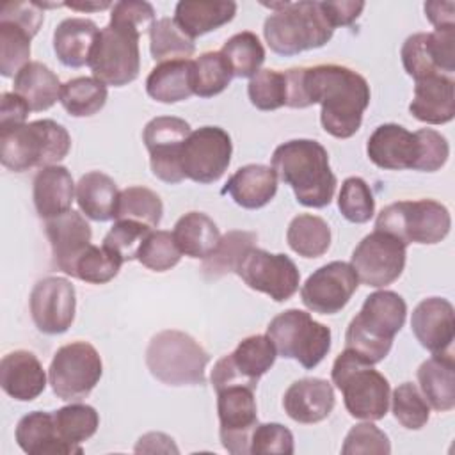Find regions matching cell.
Here are the masks:
<instances>
[{"label":"cell","mask_w":455,"mask_h":455,"mask_svg":"<svg viewBox=\"0 0 455 455\" xmlns=\"http://www.w3.org/2000/svg\"><path fill=\"white\" fill-rule=\"evenodd\" d=\"M267 336L277 355L295 359L302 368L313 370L331 350V329L311 318L302 309H286L274 316L267 327Z\"/></svg>","instance_id":"obj_10"},{"label":"cell","mask_w":455,"mask_h":455,"mask_svg":"<svg viewBox=\"0 0 455 455\" xmlns=\"http://www.w3.org/2000/svg\"><path fill=\"white\" fill-rule=\"evenodd\" d=\"M402 64L409 76L414 80H421L425 76L441 75L437 73L428 46H427V32H416L409 36L402 44Z\"/></svg>","instance_id":"obj_53"},{"label":"cell","mask_w":455,"mask_h":455,"mask_svg":"<svg viewBox=\"0 0 455 455\" xmlns=\"http://www.w3.org/2000/svg\"><path fill=\"white\" fill-rule=\"evenodd\" d=\"M405 316L407 304L402 295L391 290L373 291L350 320L345 332V347L377 364L389 354L395 336L405 323Z\"/></svg>","instance_id":"obj_4"},{"label":"cell","mask_w":455,"mask_h":455,"mask_svg":"<svg viewBox=\"0 0 455 455\" xmlns=\"http://www.w3.org/2000/svg\"><path fill=\"white\" fill-rule=\"evenodd\" d=\"M75 197L80 212L87 219L96 222L116 219L119 190L108 174L101 171L85 172L76 183Z\"/></svg>","instance_id":"obj_33"},{"label":"cell","mask_w":455,"mask_h":455,"mask_svg":"<svg viewBox=\"0 0 455 455\" xmlns=\"http://www.w3.org/2000/svg\"><path fill=\"white\" fill-rule=\"evenodd\" d=\"M371 164L386 171H418L421 160V139L396 123H384L373 130L366 142Z\"/></svg>","instance_id":"obj_20"},{"label":"cell","mask_w":455,"mask_h":455,"mask_svg":"<svg viewBox=\"0 0 455 455\" xmlns=\"http://www.w3.org/2000/svg\"><path fill=\"white\" fill-rule=\"evenodd\" d=\"M233 155L229 133L220 126L194 130L181 149V171L185 178L208 185L219 181L228 171Z\"/></svg>","instance_id":"obj_15"},{"label":"cell","mask_w":455,"mask_h":455,"mask_svg":"<svg viewBox=\"0 0 455 455\" xmlns=\"http://www.w3.org/2000/svg\"><path fill=\"white\" fill-rule=\"evenodd\" d=\"M27 101L16 92H2L0 96V130L25 124L28 117Z\"/></svg>","instance_id":"obj_57"},{"label":"cell","mask_w":455,"mask_h":455,"mask_svg":"<svg viewBox=\"0 0 455 455\" xmlns=\"http://www.w3.org/2000/svg\"><path fill=\"white\" fill-rule=\"evenodd\" d=\"M53 421L59 437L69 446L84 451L80 444L96 434L100 414L92 405L75 402L53 411Z\"/></svg>","instance_id":"obj_39"},{"label":"cell","mask_w":455,"mask_h":455,"mask_svg":"<svg viewBox=\"0 0 455 455\" xmlns=\"http://www.w3.org/2000/svg\"><path fill=\"white\" fill-rule=\"evenodd\" d=\"M275 357V347L267 334L247 336L231 354L215 363L212 370V386L215 391L228 386L256 389L259 379L274 366Z\"/></svg>","instance_id":"obj_14"},{"label":"cell","mask_w":455,"mask_h":455,"mask_svg":"<svg viewBox=\"0 0 455 455\" xmlns=\"http://www.w3.org/2000/svg\"><path fill=\"white\" fill-rule=\"evenodd\" d=\"M258 235L252 231L233 229L220 236L217 249L203 259L201 272L208 279H219L229 272H235L243 254L254 247Z\"/></svg>","instance_id":"obj_38"},{"label":"cell","mask_w":455,"mask_h":455,"mask_svg":"<svg viewBox=\"0 0 455 455\" xmlns=\"http://www.w3.org/2000/svg\"><path fill=\"white\" fill-rule=\"evenodd\" d=\"M210 363L208 352L187 332L165 329L156 332L146 348L149 373L167 386H201Z\"/></svg>","instance_id":"obj_8"},{"label":"cell","mask_w":455,"mask_h":455,"mask_svg":"<svg viewBox=\"0 0 455 455\" xmlns=\"http://www.w3.org/2000/svg\"><path fill=\"white\" fill-rule=\"evenodd\" d=\"M98 25L87 18H66L53 30V52L68 68H82L89 64V57L96 37Z\"/></svg>","instance_id":"obj_31"},{"label":"cell","mask_w":455,"mask_h":455,"mask_svg":"<svg viewBox=\"0 0 455 455\" xmlns=\"http://www.w3.org/2000/svg\"><path fill=\"white\" fill-rule=\"evenodd\" d=\"M149 52L158 62L181 60L196 52V44L176 25L174 18H160L149 28Z\"/></svg>","instance_id":"obj_42"},{"label":"cell","mask_w":455,"mask_h":455,"mask_svg":"<svg viewBox=\"0 0 455 455\" xmlns=\"http://www.w3.org/2000/svg\"><path fill=\"white\" fill-rule=\"evenodd\" d=\"M341 215L354 224L368 222L375 213V199L368 183L359 176H350L341 183L338 196Z\"/></svg>","instance_id":"obj_48"},{"label":"cell","mask_w":455,"mask_h":455,"mask_svg":"<svg viewBox=\"0 0 455 455\" xmlns=\"http://www.w3.org/2000/svg\"><path fill=\"white\" fill-rule=\"evenodd\" d=\"M275 192L277 174L272 167L263 164H249L236 169L222 188V194H229L231 199L245 210L267 206Z\"/></svg>","instance_id":"obj_27"},{"label":"cell","mask_w":455,"mask_h":455,"mask_svg":"<svg viewBox=\"0 0 455 455\" xmlns=\"http://www.w3.org/2000/svg\"><path fill=\"white\" fill-rule=\"evenodd\" d=\"M172 236L181 254L194 259L208 258L220 242L217 224L203 212L181 215L174 224Z\"/></svg>","instance_id":"obj_35"},{"label":"cell","mask_w":455,"mask_h":455,"mask_svg":"<svg viewBox=\"0 0 455 455\" xmlns=\"http://www.w3.org/2000/svg\"><path fill=\"white\" fill-rule=\"evenodd\" d=\"M286 242L302 258H320L331 247V228L318 215L300 213L288 224Z\"/></svg>","instance_id":"obj_36"},{"label":"cell","mask_w":455,"mask_h":455,"mask_svg":"<svg viewBox=\"0 0 455 455\" xmlns=\"http://www.w3.org/2000/svg\"><path fill=\"white\" fill-rule=\"evenodd\" d=\"M53 263L64 274L75 277V263L80 254L91 245L92 231L80 212L69 210L62 215L44 220Z\"/></svg>","instance_id":"obj_21"},{"label":"cell","mask_w":455,"mask_h":455,"mask_svg":"<svg viewBox=\"0 0 455 455\" xmlns=\"http://www.w3.org/2000/svg\"><path fill=\"white\" fill-rule=\"evenodd\" d=\"M62 84L59 76L43 62L30 60L14 76L12 92L21 96L32 112L52 108L60 100Z\"/></svg>","instance_id":"obj_32"},{"label":"cell","mask_w":455,"mask_h":455,"mask_svg":"<svg viewBox=\"0 0 455 455\" xmlns=\"http://www.w3.org/2000/svg\"><path fill=\"white\" fill-rule=\"evenodd\" d=\"M76 185L64 165H48L37 171L32 183V199L41 219L48 220L71 210Z\"/></svg>","instance_id":"obj_26"},{"label":"cell","mask_w":455,"mask_h":455,"mask_svg":"<svg viewBox=\"0 0 455 455\" xmlns=\"http://www.w3.org/2000/svg\"><path fill=\"white\" fill-rule=\"evenodd\" d=\"M409 112L427 124H446L455 116V82L446 75L416 80Z\"/></svg>","instance_id":"obj_25"},{"label":"cell","mask_w":455,"mask_h":455,"mask_svg":"<svg viewBox=\"0 0 455 455\" xmlns=\"http://www.w3.org/2000/svg\"><path fill=\"white\" fill-rule=\"evenodd\" d=\"M391 411L395 419L407 430H419L430 419V405L412 382H402L391 395Z\"/></svg>","instance_id":"obj_45"},{"label":"cell","mask_w":455,"mask_h":455,"mask_svg":"<svg viewBox=\"0 0 455 455\" xmlns=\"http://www.w3.org/2000/svg\"><path fill=\"white\" fill-rule=\"evenodd\" d=\"M18 446L28 455H73L80 450L64 443L55 428L53 412L32 411L25 414L14 430Z\"/></svg>","instance_id":"obj_28"},{"label":"cell","mask_w":455,"mask_h":455,"mask_svg":"<svg viewBox=\"0 0 455 455\" xmlns=\"http://www.w3.org/2000/svg\"><path fill=\"white\" fill-rule=\"evenodd\" d=\"M153 229L135 220H116L103 238V245L121 256L123 261L137 258V251Z\"/></svg>","instance_id":"obj_50"},{"label":"cell","mask_w":455,"mask_h":455,"mask_svg":"<svg viewBox=\"0 0 455 455\" xmlns=\"http://www.w3.org/2000/svg\"><path fill=\"white\" fill-rule=\"evenodd\" d=\"M32 34L14 21L0 20V73L2 76H16V73L30 62Z\"/></svg>","instance_id":"obj_44"},{"label":"cell","mask_w":455,"mask_h":455,"mask_svg":"<svg viewBox=\"0 0 455 455\" xmlns=\"http://www.w3.org/2000/svg\"><path fill=\"white\" fill-rule=\"evenodd\" d=\"M235 272L251 290L265 293L275 302L291 299L300 284V272L290 256L258 247H251L243 254Z\"/></svg>","instance_id":"obj_13"},{"label":"cell","mask_w":455,"mask_h":455,"mask_svg":"<svg viewBox=\"0 0 455 455\" xmlns=\"http://www.w3.org/2000/svg\"><path fill=\"white\" fill-rule=\"evenodd\" d=\"M233 73L220 52L201 53L192 60V87L199 98L220 94L231 84Z\"/></svg>","instance_id":"obj_43"},{"label":"cell","mask_w":455,"mask_h":455,"mask_svg":"<svg viewBox=\"0 0 455 455\" xmlns=\"http://www.w3.org/2000/svg\"><path fill=\"white\" fill-rule=\"evenodd\" d=\"M286 76V107H322V128L336 137L348 139L361 128L363 114L370 105V85L357 71L339 64L291 68Z\"/></svg>","instance_id":"obj_1"},{"label":"cell","mask_w":455,"mask_h":455,"mask_svg":"<svg viewBox=\"0 0 455 455\" xmlns=\"http://www.w3.org/2000/svg\"><path fill=\"white\" fill-rule=\"evenodd\" d=\"M0 386L18 402H32L44 391L46 373L36 354L12 350L0 361Z\"/></svg>","instance_id":"obj_24"},{"label":"cell","mask_w":455,"mask_h":455,"mask_svg":"<svg viewBox=\"0 0 455 455\" xmlns=\"http://www.w3.org/2000/svg\"><path fill=\"white\" fill-rule=\"evenodd\" d=\"M219 435L222 446L233 455L249 453L251 434L258 425L254 389L228 386L217 391Z\"/></svg>","instance_id":"obj_17"},{"label":"cell","mask_w":455,"mask_h":455,"mask_svg":"<svg viewBox=\"0 0 455 455\" xmlns=\"http://www.w3.org/2000/svg\"><path fill=\"white\" fill-rule=\"evenodd\" d=\"M236 14V2L231 0H181L174 9L176 25L196 39L229 23Z\"/></svg>","instance_id":"obj_30"},{"label":"cell","mask_w":455,"mask_h":455,"mask_svg":"<svg viewBox=\"0 0 455 455\" xmlns=\"http://www.w3.org/2000/svg\"><path fill=\"white\" fill-rule=\"evenodd\" d=\"M331 25L322 2H283L263 23V36L270 50L283 57L322 48L331 41Z\"/></svg>","instance_id":"obj_5"},{"label":"cell","mask_w":455,"mask_h":455,"mask_svg":"<svg viewBox=\"0 0 455 455\" xmlns=\"http://www.w3.org/2000/svg\"><path fill=\"white\" fill-rule=\"evenodd\" d=\"M190 133V124L176 116H158L148 121L142 140L149 153L151 172L158 180L171 185L185 180L181 171V149Z\"/></svg>","instance_id":"obj_16"},{"label":"cell","mask_w":455,"mask_h":455,"mask_svg":"<svg viewBox=\"0 0 455 455\" xmlns=\"http://www.w3.org/2000/svg\"><path fill=\"white\" fill-rule=\"evenodd\" d=\"M421 395L428 405L439 412L455 407V361L451 350L432 354L418 368Z\"/></svg>","instance_id":"obj_29"},{"label":"cell","mask_w":455,"mask_h":455,"mask_svg":"<svg viewBox=\"0 0 455 455\" xmlns=\"http://www.w3.org/2000/svg\"><path fill=\"white\" fill-rule=\"evenodd\" d=\"M155 21V9L149 2H116L110 21L100 30L89 57L87 66L94 78L114 87L133 82L140 71L139 39L142 32H149Z\"/></svg>","instance_id":"obj_2"},{"label":"cell","mask_w":455,"mask_h":455,"mask_svg":"<svg viewBox=\"0 0 455 455\" xmlns=\"http://www.w3.org/2000/svg\"><path fill=\"white\" fill-rule=\"evenodd\" d=\"M359 286V279L350 263L331 261L316 268L302 284V304L320 315L339 313Z\"/></svg>","instance_id":"obj_19"},{"label":"cell","mask_w":455,"mask_h":455,"mask_svg":"<svg viewBox=\"0 0 455 455\" xmlns=\"http://www.w3.org/2000/svg\"><path fill=\"white\" fill-rule=\"evenodd\" d=\"M220 53L236 78H252L265 62V48L259 37L249 30L231 36L222 44Z\"/></svg>","instance_id":"obj_40"},{"label":"cell","mask_w":455,"mask_h":455,"mask_svg":"<svg viewBox=\"0 0 455 455\" xmlns=\"http://www.w3.org/2000/svg\"><path fill=\"white\" fill-rule=\"evenodd\" d=\"M425 16L434 25V28H444L455 25V4L453 2H425Z\"/></svg>","instance_id":"obj_59"},{"label":"cell","mask_w":455,"mask_h":455,"mask_svg":"<svg viewBox=\"0 0 455 455\" xmlns=\"http://www.w3.org/2000/svg\"><path fill=\"white\" fill-rule=\"evenodd\" d=\"M135 259L153 272H167L180 263L181 251L178 249L172 233L156 229L144 238Z\"/></svg>","instance_id":"obj_47"},{"label":"cell","mask_w":455,"mask_h":455,"mask_svg":"<svg viewBox=\"0 0 455 455\" xmlns=\"http://www.w3.org/2000/svg\"><path fill=\"white\" fill-rule=\"evenodd\" d=\"M108 98L107 85L94 76H76L62 84L60 103L73 117H89L98 114Z\"/></svg>","instance_id":"obj_37"},{"label":"cell","mask_w":455,"mask_h":455,"mask_svg":"<svg viewBox=\"0 0 455 455\" xmlns=\"http://www.w3.org/2000/svg\"><path fill=\"white\" fill-rule=\"evenodd\" d=\"M146 92L160 103L185 101L194 94L192 60H165L156 64L146 78Z\"/></svg>","instance_id":"obj_34"},{"label":"cell","mask_w":455,"mask_h":455,"mask_svg":"<svg viewBox=\"0 0 455 455\" xmlns=\"http://www.w3.org/2000/svg\"><path fill=\"white\" fill-rule=\"evenodd\" d=\"M343 455H359V453H377V455H389L391 443L386 432H382L371 421L354 425L348 434L345 435Z\"/></svg>","instance_id":"obj_51"},{"label":"cell","mask_w":455,"mask_h":455,"mask_svg":"<svg viewBox=\"0 0 455 455\" xmlns=\"http://www.w3.org/2000/svg\"><path fill=\"white\" fill-rule=\"evenodd\" d=\"M427 46L437 73L450 76L455 71V25L427 32Z\"/></svg>","instance_id":"obj_54"},{"label":"cell","mask_w":455,"mask_h":455,"mask_svg":"<svg viewBox=\"0 0 455 455\" xmlns=\"http://www.w3.org/2000/svg\"><path fill=\"white\" fill-rule=\"evenodd\" d=\"M251 103L258 110H277L286 105V76L275 69H259L247 84Z\"/></svg>","instance_id":"obj_49"},{"label":"cell","mask_w":455,"mask_h":455,"mask_svg":"<svg viewBox=\"0 0 455 455\" xmlns=\"http://www.w3.org/2000/svg\"><path fill=\"white\" fill-rule=\"evenodd\" d=\"M418 135L421 139V160H419L418 171L421 172L439 171L450 156V144L446 137L432 128H421L418 130Z\"/></svg>","instance_id":"obj_55"},{"label":"cell","mask_w":455,"mask_h":455,"mask_svg":"<svg viewBox=\"0 0 455 455\" xmlns=\"http://www.w3.org/2000/svg\"><path fill=\"white\" fill-rule=\"evenodd\" d=\"M451 228L448 208L434 199L398 201L380 210L375 229L400 238L405 245H432L444 240Z\"/></svg>","instance_id":"obj_9"},{"label":"cell","mask_w":455,"mask_h":455,"mask_svg":"<svg viewBox=\"0 0 455 455\" xmlns=\"http://www.w3.org/2000/svg\"><path fill=\"white\" fill-rule=\"evenodd\" d=\"M411 329L419 345L432 354L448 352L455 336V311L448 299H423L412 311Z\"/></svg>","instance_id":"obj_22"},{"label":"cell","mask_w":455,"mask_h":455,"mask_svg":"<svg viewBox=\"0 0 455 455\" xmlns=\"http://www.w3.org/2000/svg\"><path fill=\"white\" fill-rule=\"evenodd\" d=\"M66 7H69L71 11H80V12H98V11H105V9H112V2H64Z\"/></svg>","instance_id":"obj_61"},{"label":"cell","mask_w":455,"mask_h":455,"mask_svg":"<svg viewBox=\"0 0 455 455\" xmlns=\"http://www.w3.org/2000/svg\"><path fill=\"white\" fill-rule=\"evenodd\" d=\"M124 261L105 245H89L75 263V277L91 284H105L112 281Z\"/></svg>","instance_id":"obj_46"},{"label":"cell","mask_w":455,"mask_h":455,"mask_svg":"<svg viewBox=\"0 0 455 455\" xmlns=\"http://www.w3.org/2000/svg\"><path fill=\"white\" fill-rule=\"evenodd\" d=\"M322 7L331 25L336 28L352 25L361 16L364 2H322Z\"/></svg>","instance_id":"obj_58"},{"label":"cell","mask_w":455,"mask_h":455,"mask_svg":"<svg viewBox=\"0 0 455 455\" xmlns=\"http://www.w3.org/2000/svg\"><path fill=\"white\" fill-rule=\"evenodd\" d=\"M405 259L407 245L400 238L375 229L355 245L350 265L359 283L384 288L402 275Z\"/></svg>","instance_id":"obj_12"},{"label":"cell","mask_w":455,"mask_h":455,"mask_svg":"<svg viewBox=\"0 0 455 455\" xmlns=\"http://www.w3.org/2000/svg\"><path fill=\"white\" fill-rule=\"evenodd\" d=\"M272 169L290 185L297 203L307 208L329 206L336 192V174L327 149L311 139H293L279 144L272 153Z\"/></svg>","instance_id":"obj_3"},{"label":"cell","mask_w":455,"mask_h":455,"mask_svg":"<svg viewBox=\"0 0 455 455\" xmlns=\"http://www.w3.org/2000/svg\"><path fill=\"white\" fill-rule=\"evenodd\" d=\"M332 384L320 377L299 379L284 391V412L297 423L313 425L323 421L334 409Z\"/></svg>","instance_id":"obj_23"},{"label":"cell","mask_w":455,"mask_h":455,"mask_svg":"<svg viewBox=\"0 0 455 455\" xmlns=\"http://www.w3.org/2000/svg\"><path fill=\"white\" fill-rule=\"evenodd\" d=\"M331 379L341 391L345 409L352 418L377 421L387 414L389 380L354 350L345 348L334 359Z\"/></svg>","instance_id":"obj_7"},{"label":"cell","mask_w":455,"mask_h":455,"mask_svg":"<svg viewBox=\"0 0 455 455\" xmlns=\"http://www.w3.org/2000/svg\"><path fill=\"white\" fill-rule=\"evenodd\" d=\"M178 453V448L172 441V437L162 434V432H149L144 434L137 444H135V453Z\"/></svg>","instance_id":"obj_60"},{"label":"cell","mask_w":455,"mask_h":455,"mask_svg":"<svg viewBox=\"0 0 455 455\" xmlns=\"http://www.w3.org/2000/svg\"><path fill=\"white\" fill-rule=\"evenodd\" d=\"M295 451L293 434L281 423H258L251 434L249 453H283L291 455Z\"/></svg>","instance_id":"obj_52"},{"label":"cell","mask_w":455,"mask_h":455,"mask_svg":"<svg viewBox=\"0 0 455 455\" xmlns=\"http://www.w3.org/2000/svg\"><path fill=\"white\" fill-rule=\"evenodd\" d=\"M71 137L53 119H37L0 130L2 165L14 172L55 165L68 156Z\"/></svg>","instance_id":"obj_6"},{"label":"cell","mask_w":455,"mask_h":455,"mask_svg":"<svg viewBox=\"0 0 455 455\" xmlns=\"http://www.w3.org/2000/svg\"><path fill=\"white\" fill-rule=\"evenodd\" d=\"M164 215V204L151 188L133 185L119 192L116 220H135L148 228H156Z\"/></svg>","instance_id":"obj_41"},{"label":"cell","mask_w":455,"mask_h":455,"mask_svg":"<svg viewBox=\"0 0 455 455\" xmlns=\"http://www.w3.org/2000/svg\"><path fill=\"white\" fill-rule=\"evenodd\" d=\"M101 375V357L87 341H71L57 348L48 368V382L53 393L66 402L87 398Z\"/></svg>","instance_id":"obj_11"},{"label":"cell","mask_w":455,"mask_h":455,"mask_svg":"<svg viewBox=\"0 0 455 455\" xmlns=\"http://www.w3.org/2000/svg\"><path fill=\"white\" fill-rule=\"evenodd\" d=\"M0 20L14 21L36 36L44 21V9L37 2H5L0 7Z\"/></svg>","instance_id":"obj_56"},{"label":"cell","mask_w":455,"mask_h":455,"mask_svg":"<svg viewBox=\"0 0 455 455\" xmlns=\"http://www.w3.org/2000/svg\"><path fill=\"white\" fill-rule=\"evenodd\" d=\"M30 316L43 334L66 332L76 311V291L69 279L48 275L39 279L30 291Z\"/></svg>","instance_id":"obj_18"}]
</instances>
